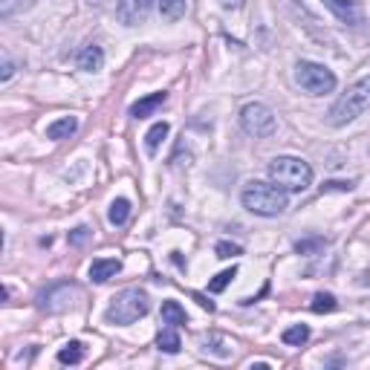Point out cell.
Returning <instances> with one entry per match:
<instances>
[{"mask_svg":"<svg viewBox=\"0 0 370 370\" xmlns=\"http://www.w3.org/2000/svg\"><path fill=\"white\" fill-rule=\"evenodd\" d=\"M243 208L258 214V217H278V214H284L290 200H287V191L278 189L275 182H263V179H252L243 185Z\"/></svg>","mask_w":370,"mask_h":370,"instance_id":"obj_1","label":"cell"},{"mask_svg":"<svg viewBox=\"0 0 370 370\" xmlns=\"http://www.w3.org/2000/svg\"><path fill=\"white\" fill-rule=\"evenodd\" d=\"M269 179L278 189H284L287 194L306 191L313 185V168L301 157H275L269 162Z\"/></svg>","mask_w":370,"mask_h":370,"instance_id":"obj_2","label":"cell"},{"mask_svg":"<svg viewBox=\"0 0 370 370\" xmlns=\"http://www.w3.org/2000/svg\"><path fill=\"white\" fill-rule=\"evenodd\" d=\"M364 110H370V76H364L356 84H350L345 96L330 107V125L342 128V125H347V121L359 119Z\"/></svg>","mask_w":370,"mask_h":370,"instance_id":"obj_3","label":"cell"},{"mask_svg":"<svg viewBox=\"0 0 370 370\" xmlns=\"http://www.w3.org/2000/svg\"><path fill=\"white\" fill-rule=\"evenodd\" d=\"M148 310H150L148 292L139 290V287H131V290H121V292L110 301L105 318H107L110 324H121V327H125V324H133V321L145 318Z\"/></svg>","mask_w":370,"mask_h":370,"instance_id":"obj_4","label":"cell"},{"mask_svg":"<svg viewBox=\"0 0 370 370\" xmlns=\"http://www.w3.org/2000/svg\"><path fill=\"white\" fill-rule=\"evenodd\" d=\"M295 81L310 92V96H327V92H333L335 84H338L333 70H327L324 64H316V61H298Z\"/></svg>","mask_w":370,"mask_h":370,"instance_id":"obj_5","label":"cell"},{"mask_svg":"<svg viewBox=\"0 0 370 370\" xmlns=\"http://www.w3.org/2000/svg\"><path fill=\"white\" fill-rule=\"evenodd\" d=\"M240 128L249 133V136H255V139H266V136L275 133L278 121H275V113H272L266 105L252 102V105H246V107L240 110Z\"/></svg>","mask_w":370,"mask_h":370,"instance_id":"obj_6","label":"cell"},{"mask_svg":"<svg viewBox=\"0 0 370 370\" xmlns=\"http://www.w3.org/2000/svg\"><path fill=\"white\" fill-rule=\"evenodd\" d=\"M78 298H81L78 284H73V281H58V284L47 287V290L38 295V306H41L44 313H67Z\"/></svg>","mask_w":370,"mask_h":370,"instance_id":"obj_7","label":"cell"},{"mask_svg":"<svg viewBox=\"0 0 370 370\" xmlns=\"http://www.w3.org/2000/svg\"><path fill=\"white\" fill-rule=\"evenodd\" d=\"M150 9H153V0H119L116 18L125 26H139L148 20Z\"/></svg>","mask_w":370,"mask_h":370,"instance_id":"obj_8","label":"cell"},{"mask_svg":"<svg viewBox=\"0 0 370 370\" xmlns=\"http://www.w3.org/2000/svg\"><path fill=\"white\" fill-rule=\"evenodd\" d=\"M321 4L342 20L345 26H359V23H364V9H362V4L359 0H321Z\"/></svg>","mask_w":370,"mask_h":370,"instance_id":"obj_9","label":"cell"},{"mask_svg":"<svg viewBox=\"0 0 370 370\" xmlns=\"http://www.w3.org/2000/svg\"><path fill=\"white\" fill-rule=\"evenodd\" d=\"M76 67L84 70V73H99V70L105 67V52H102V47H96V44L81 47L78 55H76Z\"/></svg>","mask_w":370,"mask_h":370,"instance_id":"obj_10","label":"cell"},{"mask_svg":"<svg viewBox=\"0 0 370 370\" xmlns=\"http://www.w3.org/2000/svg\"><path fill=\"white\" fill-rule=\"evenodd\" d=\"M121 272V261L119 258H96L90 263V278L92 284H107L110 278H116Z\"/></svg>","mask_w":370,"mask_h":370,"instance_id":"obj_11","label":"cell"},{"mask_svg":"<svg viewBox=\"0 0 370 370\" xmlns=\"http://www.w3.org/2000/svg\"><path fill=\"white\" fill-rule=\"evenodd\" d=\"M165 102H168V92H150V96H145V99L131 105V116L133 119H148V116L157 113Z\"/></svg>","mask_w":370,"mask_h":370,"instance_id":"obj_12","label":"cell"},{"mask_svg":"<svg viewBox=\"0 0 370 370\" xmlns=\"http://www.w3.org/2000/svg\"><path fill=\"white\" fill-rule=\"evenodd\" d=\"M76 131H78V119L76 116H61L47 128V136L49 139H70Z\"/></svg>","mask_w":370,"mask_h":370,"instance_id":"obj_13","label":"cell"},{"mask_svg":"<svg viewBox=\"0 0 370 370\" xmlns=\"http://www.w3.org/2000/svg\"><path fill=\"white\" fill-rule=\"evenodd\" d=\"M157 347L162 350V353H179V347H182V342H179V333H177V327L174 324H168L160 335H157Z\"/></svg>","mask_w":370,"mask_h":370,"instance_id":"obj_14","label":"cell"},{"mask_svg":"<svg viewBox=\"0 0 370 370\" xmlns=\"http://www.w3.org/2000/svg\"><path fill=\"white\" fill-rule=\"evenodd\" d=\"M203 347H205L208 353H214L217 359H229V356H232L229 342H226L223 335H217V333H208V335H203Z\"/></svg>","mask_w":370,"mask_h":370,"instance_id":"obj_15","label":"cell"},{"mask_svg":"<svg viewBox=\"0 0 370 370\" xmlns=\"http://www.w3.org/2000/svg\"><path fill=\"white\" fill-rule=\"evenodd\" d=\"M128 217H131V200H125V197L113 200V203H110V211H107V220H110L113 226H125Z\"/></svg>","mask_w":370,"mask_h":370,"instance_id":"obj_16","label":"cell"},{"mask_svg":"<svg viewBox=\"0 0 370 370\" xmlns=\"http://www.w3.org/2000/svg\"><path fill=\"white\" fill-rule=\"evenodd\" d=\"M281 338H284V345H290V347H301V345L310 342V327H306V324H292V327L284 330Z\"/></svg>","mask_w":370,"mask_h":370,"instance_id":"obj_17","label":"cell"},{"mask_svg":"<svg viewBox=\"0 0 370 370\" xmlns=\"http://www.w3.org/2000/svg\"><path fill=\"white\" fill-rule=\"evenodd\" d=\"M185 321H189V316H185V310H182L177 301H165V304H162V324L182 327Z\"/></svg>","mask_w":370,"mask_h":370,"instance_id":"obj_18","label":"cell"},{"mask_svg":"<svg viewBox=\"0 0 370 370\" xmlns=\"http://www.w3.org/2000/svg\"><path fill=\"white\" fill-rule=\"evenodd\" d=\"M58 362L61 364H78V362H84V345L81 342H67L64 347L58 350Z\"/></svg>","mask_w":370,"mask_h":370,"instance_id":"obj_19","label":"cell"},{"mask_svg":"<svg viewBox=\"0 0 370 370\" xmlns=\"http://www.w3.org/2000/svg\"><path fill=\"white\" fill-rule=\"evenodd\" d=\"M168 131H171V128H168V121H157V125H153V128L145 133V148L153 153V150H157V148L162 145V139L168 136Z\"/></svg>","mask_w":370,"mask_h":370,"instance_id":"obj_20","label":"cell"},{"mask_svg":"<svg viewBox=\"0 0 370 370\" xmlns=\"http://www.w3.org/2000/svg\"><path fill=\"white\" fill-rule=\"evenodd\" d=\"M335 306H338V301H335L333 292H316V295H313V304H310V310H313V313H333Z\"/></svg>","mask_w":370,"mask_h":370,"instance_id":"obj_21","label":"cell"},{"mask_svg":"<svg viewBox=\"0 0 370 370\" xmlns=\"http://www.w3.org/2000/svg\"><path fill=\"white\" fill-rule=\"evenodd\" d=\"M160 15L165 20H179L185 15V0H160Z\"/></svg>","mask_w":370,"mask_h":370,"instance_id":"obj_22","label":"cell"},{"mask_svg":"<svg viewBox=\"0 0 370 370\" xmlns=\"http://www.w3.org/2000/svg\"><path fill=\"white\" fill-rule=\"evenodd\" d=\"M237 278V266H232V269H223L220 275H214L211 281H208V292H223L232 281Z\"/></svg>","mask_w":370,"mask_h":370,"instance_id":"obj_23","label":"cell"},{"mask_svg":"<svg viewBox=\"0 0 370 370\" xmlns=\"http://www.w3.org/2000/svg\"><path fill=\"white\" fill-rule=\"evenodd\" d=\"M26 6H32V0H0V18H12L15 12L26 9Z\"/></svg>","mask_w":370,"mask_h":370,"instance_id":"obj_24","label":"cell"},{"mask_svg":"<svg viewBox=\"0 0 370 370\" xmlns=\"http://www.w3.org/2000/svg\"><path fill=\"white\" fill-rule=\"evenodd\" d=\"M324 237H313V240H298L295 243V252H301V255H313V252H318V249H324Z\"/></svg>","mask_w":370,"mask_h":370,"instance_id":"obj_25","label":"cell"},{"mask_svg":"<svg viewBox=\"0 0 370 370\" xmlns=\"http://www.w3.org/2000/svg\"><path fill=\"white\" fill-rule=\"evenodd\" d=\"M67 240H70V246H81V243L90 240V229H87V226H78V229H73V232L67 234Z\"/></svg>","mask_w":370,"mask_h":370,"instance_id":"obj_26","label":"cell"},{"mask_svg":"<svg viewBox=\"0 0 370 370\" xmlns=\"http://www.w3.org/2000/svg\"><path fill=\"white\" fill-rule=\"evenodd\" d=\"M234 255H240V246L237 243H226V240L217 243V258H234Z\"/></svg>","mask_w":370,"mask_h":370,"instance_id":"obj_27","label":"cell"},{"mask_svg":"<svg viewBox=\"0 0 370 370\" xmlns=\"http://www.w3.org/2000/svg\"><path fill=\"white\" fill-rule=\"evenodd\" d=\"M12 76H15V61H12V58H4V73H0V81L6 84Z\"/></svg>","mask_w":370,"mask_h":370,"instance_id":"obj_28","label":"cell"},{"mask_svg":"<svg viewBox=\"0 0 370 370\" xmlns=\"http://www.w3.org/2000/svg\"><path fill=\"white\" fill-rule=\"evenodd\" d=\"M194 301H197L200 306H205V310H208V313H214V304H211V301H205V298H203L200 292H194Z\"/></svg>","mask_w":370,"mask_h":370,"instance_id":"obj_29","label":"cell"},{"mask_svg":"<svg viewBox=\"0 0 370 370\" xmlns=\"http://www.w3.org/2000/svg\"><path fill=\"white\" fill-rule=\"evenodd\" d=\"M223 9H240L243 6V0H220Z\"/></svg>","mask_w":370,"mask_h":370,"instance_id":"obj_30","label":"cell"}]
</instances>
